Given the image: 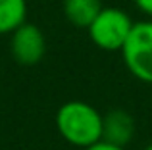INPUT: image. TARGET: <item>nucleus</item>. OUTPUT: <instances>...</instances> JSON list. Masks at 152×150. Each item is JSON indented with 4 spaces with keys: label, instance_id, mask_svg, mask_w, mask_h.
I'll return each instance as SVG.
<instances>
[{
    "label": "nucleus",
    "instance_id": "f03ea898",
    "mask_svg": "<svg viewBox=\"0 0 152 150\" xmlns=\"http://www.w3.org/2000/svg\"><path fill=\"white\" fill-rule=\"evenodd\" d=\"M133 25V17L125 10L115 6H104L93 19V23L87 27V33L96 48L104 52H121Z\"/></svg>",
    "mask_w": 152,
    "mask_h": 150
},
{
    "label": "nucleus",
    "instance_id": "0eeeda50",
    "mask_svg": "<svg viewBox=\"0 0 152 150\" xmlns=\"http://www.w3.org/2000/svg\"><path fill=\"white\" fill-rule=\"evenodd\" d=\"M27 0H0V35H12L27 21Z\"/></svg>",
    "mask_w": 152,
    "mask_h": 150
},
{
    "label": "nucleus",
    "instance_id": "1a4fd4ad",
    "mask_svg": "<svg viewBox=\"0 0 152 150\" xmlns=\"http://www.w3.org/2000/svg\"><path fill=\"white\" fill-rule=\"evenodd\" d=\"M85 150H127V148L115 146V144H110V143H106V141H100V143L93 144V146H89V148H85Z\"/></svg>",
    "mask_w": 152,
    "mask_h": 150
},
{
    "label": "nucleus",
    "instance_id": "39448f33",
    "mask_svg": "<svg viewBox=\"0 0 152 150\" xmlns=\"http://www.w3.org/2000/svg\"><path fill=\"white\" fill-rule=\"evenodd\" d=\"M137 133L135 117L127 110L114 108L104 114V127H102V141L115 146L127 148Z\"/></svg>",
    "mask_w": 152,
    "mask_h": 150
},
{
    "label": "nucleus",
    "instance_id": "20e7f679",
    "mask_svg": "<svg viewBox=\"0 0 152 150\" xmlns=\"http://www.w3.org/2000/svg\"><path fill=\"white\" fill-rule=\"evenodd\" d=\"M10 52L18 64L37 66L46 54V37L35 23L25 21L10 35Z\"/></svg>",
    "mask_w": 152,
    "mask_h": 150
},
{
    "label": "nucleus",
    "instance_id": "7ed1b4c3",
    "mask_svg": "<svg viewBox=\"0 0 152 150\" xmlns=\"http://www.w3.org/2000/svg\"><path fill=\"white\" fill-rule=\"evenodd\" d=\"M127 71L141 83L152 85V19L135 21L131 35L121 48Z\"/></svg>",
    "mask_w": 152,
    "mask_h": 150
},
{
    "label": "nucleus",
    "instance_id": "9d476101",
    "mask_svg": "<svg viewBox=\"0 0 152 150\" xmlns=\"http://www.w3.org/2000/svg\"><path fill=\"white\" fill-rule=\"evenodd\" d=\"M142 150H152V143H150V144H146V146L142 148Z\"/></svg>",
    "mask_w": 152,
    "mask_h": 150
},
{
    "label": "nucleus",
    "instance_id": "6e6552de",
    "mask_svg": "<svg viewBox=\"0 0 152 150\" xmlns=\"http://www.w3.org/2000/svg\"><path fill=\"white\" fill-rule=\"evenodd\" d=\"M133 4L146 19H152V0H133Z\"/></svg>",
    "mask_w": 152,
    "mask_h": 150
},
{
    "label": "nucleus",
    "instance_id": "f257e3e1",
    "mask_svg": "<svg viewBox=\"0 0 152 150\" xmlns=\"http://www.w3.org/2000/svg\"><path fill=\"white\" fill-rule=\"evenodd\" d=\"M104 114L85 100L64 102L56 112V129L67 144L89 148L102 141Z\"/></svg>",
    "mask_w": 152,
    "mask_h": 150
},
{
    "label": "nucleus",
    "instance_id": "423d86ee",
    "mask_svg": "<svg viewBox=\"0 0 152 150\" xmlns=\"http://www.w3.org/2000/svg\"><path fill=\"white\" fill-rule=\"evenodd\" d=\"M64 15L73 27L87 29L104 8L102 0H64Z\"/></svg>",
    "mask_w": 152,
    "mask_h": 150
}]
</instances>
